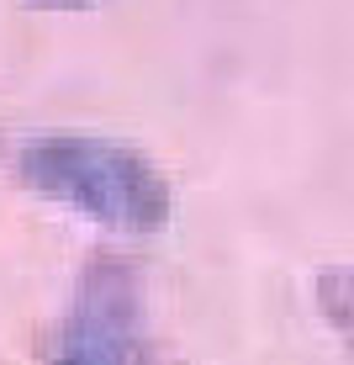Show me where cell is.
Returning a JSON list of instances; mask_svg holds the SVG:
<instances>
[{
    "label": "cell",
    "instance_id": "6da1fadb",
    "mask_svg": "<svg viewBox=\"0 0 354 365\" xmlns=\"http://www.w3.org/2000/svg\"><path fill=\"white\" fill-rule=\"evenodd\" d=\"M21 185L111 233H159L175 212L164 170L100 133H43L16 159Z\"/></svg>",
    "mask_w": 354,
    "mask_h": 365
},
{
    "label": "cell",
    "instance_id": "277c9868",
    "mask_svg": "<svg viewBox=\"0 0 354 365\" xmlns=\"http://www.w3.org/2000/svg\"><path fill=\"white\" fill-rule=\"evenodd\" d=\"M21 6H32V11H90L95 0H21Z\"/></svg>",
    "mask_w": 354,
    "mask_h": 365
},
{
    "label": "cell",
    "instance_id": "7a4b0ae2",
    "mask_svg": "<svg viewBox=\"0 0 354 365\" xmlns=\"http://www.w3.org/2000/svg\"><path fill=\"white\" fill-rule=\"evenodd\" d=\"M53 365H148L143 297L127 259L95 255L80 270Z\"/></svg>",
    "mask_w": 354,
    "mask_h": 365
},
{
    "label": "cell",
    "instance_id": "3957f363",
    "mask_svg": "<svg viewBox=\"0 0 354 365\" xmlns=\"http://www.w3.org/2000/svg\"><path fill=\"white\" fill-rule=\"evenodd\" d=\"M318 312L328 318V329L344 339V349L354 355V270L349 265H328L318 270Z\"/></svg>",
    "mask_w": 354,
    "mask_h": 365
}]
</instances>
